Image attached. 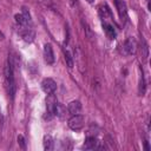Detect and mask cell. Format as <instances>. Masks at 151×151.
Instances as JSON below:
<instances>
[{"mask_svg": "<svg viewBox=\"0 0 151 151\" xmlns=\"http://www.w3.org/2000/svg\"><path fill=\"white\" fill-rule=\"evenodd\" d=\"M4 76H5V88L7 94L13 99L15 96L17 91V85H15V79H14V68L12 65L7 61L5 70H4Z\"/></svg>", "mask_w": 151, "mask_h": 151, "instance_id": "1", "label": "cell"}, {"mask_svg": "<svg viewBox=\"0 0 151 151\" xmlns=\"http://www.w3.org/2000/svg\"><path fill=\"white\" fill-rule=\"evenodd\" d=\"M84 123H85L84 116L77 113V114H72V117L68 119L67 125H68V127H70L71 130H73V131H79V130L83 129Z\"/></svg>", "mask_w": 151, "mask_h": 151, "instance_id": "2", "label": "cell"}, {"mask_svg": "<svg viewBox=\"0 0 151 151\" xmlns=\"http://www.w3.org/2000/svg\"><path fill=\"white\" fill-rule=\"evenodd\" d=\"M84 147L86 150H101L104 149V145H101V142H99L94 136H87L84 143Z\"/></svg>", "mask_w": 151, "mask_h": 151, "instance_id": "3", "label": "cell"}, {"mask_svg": "<svg viewBox=\"0 0 151 151\" xmlns=\"http://www.w3.org/2000/svg\"><path fill=\"white\" fill-rule=\"evenodd\" d=\"M57 98L53 93H48L47 98H46V109H47V114H48V119H51L54 116V110H55V105H57Z\"/></svg>", "mask_w": 151, "mask_h": 151, "instance_id": "4", "label": "cell"}, {"mask_svg": "<svg viewBox=\"0 0 151 151\" xmlns=\"http://www.w3.org/2000/svg\"><path fill=\"white\" fill-rule=\"evenodd\" d=\"M123 50H124V53L127 54V55H132L136 53V50H137V44H136V40L133 38H127L123 45Z\"/></svg>", "mask_w": 151, "mask_h": 151, "instance_id": "5", "label": "cell"}, {"mask_svg": "<svg viewBox=\"0 0 151 151\" xmlns=\"http://www.w3.org/2000/svg\"><path fill=\"white\" fill-rule=\"evenodd\" d=\"M41 88L45 93H54V91L57 90V84L53 79L51 78H45L42 81H41Z\"/></svg>", "mask_w": 151, "mask_h": 151, "instance_id": "6", "label": "cell"}, {"mask_svg": "<svg viewBox=\"0 0 151 151\" xmlns=\"http://www.w3.org/2000/svg\"><path fill=\"white\" fill-rule=\"evenodd\" d=\"M19 33H20L21 38H22L26 42H32V41L34 40V38H35V33H34V31H33L32 28L26 27V26H22V28L20 29Z\"/></svg>", "mask_w": 151, "mask_h": 151, "instance_id": "7", "label": "cell"}, {"mask_svg": "<svg viewBox=\"0 0 151 151\" xmlns=\"http://www.w3.org/2000/svg\"><path fill=\"white\" fill-rule=\"evenodd\" d=\"M114 4H116V7H117V11H118V14H119L120 20H122V21L126 20V17H127L126 4H125L123 0H114Z\"/></svg>", "mask_w": 151, "mask_h": 151, "instance_id": "8", "label": "cell"}, {"mask_svg": "<svg viewBox=\"0 0 151 151\" xmlns=\"http://www.w3.org/2000/svg\"><path fill=\"white\" fill-rule=\"evenodd\" d=\"M44 58H45V61L50 65L54 63V53H53V48H52L51 44H45V46H44Z\"/></svg>", "mask_w": 151, "mask_h": 151, "instance_id": "9", "label": "cell"}, {"mask_svg": "<svg viewBox=\"0 0 151 151\" xmlns=\"http://www.w3.org/2000/svg\"><path fill=\"white\" fill-rule=\"evenodd\" d=\"M103 28H104V32L106 33V35H107V38L109 39H116V35H117V33H116V29H114V27L111 25V24H109L107 21H104L103 22Z\"/></svg>", "mask_w": 151, "mask_h": 151, "instance_id": "10", "label": "cell"}, {"mask_svg": "<svg viewBox=\"0 0 151 151\" xmlns=\"http://www.w3.org/2000/svg\"><path fill=\"white\" fill-rule=\"evenodd\" d=\"M67 110H68V112L71 114H77V113H79L81 111V103L79 100H73V101H71L68 104Z\"/></svg>", "mask_w": 151, "mask_h": 151, "instance_id": "11", "label": "cell"}, {"mask_svg": "<svg viewBox=\"0 0 151 151\" xmlns=\"http://www.w3.org/2000/svg\"><path fill=\"white\" fill-rule=\"evenodd\" d=\"M145 91H146V85H145L144 74H143V70H142V74L139 77V85H138V93H139V96H144Z\"/></svg>", "mask_w": 151, "mask_h": 151, "instance_id": "12", "label": "cell"}, {"mask_svg": "<svg viewBox=\"0 0 151 151\" xmlns=\"http://www.w3.org/2000/svg\"><path fill=\"white\" fill-rule=\"evenodd\" d=\"M44 149L45 150H53V139L51 136L44 137Z\"/></svg>", "mask_w": 151, "mask_h": 151, "instance_id": "13", "label": "cell"}, {"mask_svg": "<svg viewBox=\"0 0 151 151\" xmlns=\"http://www.w3.org/2000/svg\"><path fill=\"white\" fill-rule=\"evenodd\" d=\"M14 18H15V21H17V24H19L20 26H26V27H28V22H27V20L25 19V17L20 13V14H15L14 15Z\"/></svg>", "mask_w": 151, "mask_h": 151, "instance_id": "14", "label": "cell"}, {"mask_svg": "<svg viewBox=\"0 0 151 151\" xmlns=\"http://www.w3.org/2000/svg\"><path fill=\"white\" fill-rule=\"evenodd\" d=\"M64 113H65V109H64V106H63L61 104L57 103V105H55V110H54V116H58V117L63 118V117H64Z\"/></svg>", "mask_w": 151, "mask_h": 151, "instance_id": "15", "label": "cell"}, {"mask_svg": "<svg viewBox=\"0 0 151 151\" xmlns=\"http://www.w3.org/2000/svg\"><path fill=\"white\" fill-rule=\"evenodd\" d=\"M64 55H65V61H66V65H67L70 68H72V67H73V58H72L71 53H70L68 51H65V52H64Z\"/></svg>", "mask_w": 151, "mask_h": 151, "instance_id": "16", "label": "cell"}, {"mask_svg": "<svg viewBox=\"0 0 151 151\" xmlns=\"http://www.w3.org/2000/svg\"><path fill=\"white\" fill-rule=\"evenodd\" d=\"M142 57L144 58V59H146L147 57H149V47H147V45H146V42L142 39Z\"/></svg>", "mask_w": 151, "mask_h": 151, "instance_id": "17", "label": "cell"}, {"mask_svg": "<svg viewBox=\"0 0 151 151\" xmlns=\"http://www.w3.org/2000/svg\"><path fill=\"white\" fill-rule=\"evenodd\" d=\"M24 17H25V19L27 20V22L29 24V26L32 25V19H31V14H29V12H28V9L26 8V7H22V13H21Z\"/></svg>", "mask_w": 151, "mask_h": 151, "instance_id": "18", "label": "cell"}, {"mask_svg": "<svg viewBox=\"0 0 151 151\" xmlns=\"http://www.w3.org/2000/svg\"><path fill=\"white\" fill-rule=\"evenodd\" d=\"M18 144H19V146L21 147V149H26V142H25V138H24V136L22 134H19L18 136Z\"/></svg>", "mask_w": 151, "mask_h": 151, "instance_id": "19", "label": "cell"}, {"mask_svg": "<svg viewBox=\"0 0 151 151\" xmlns=\"http://www.w3.org/2000/svg\"><path fill=\"white\" fill-rule=\"evenodd\" d=\"M39 2L45 7H51L53 4V0H39Z\"/></svg>", "mask_w": 151, "mask_h": 151, "instance_id": "20", "label": "cell"}, {"mask_svg": "<svg viewBox=\"0 0 151 151\" xmlns=\"http://www.w3.org/2000/svg\"><path fill=\"white\" fill-rule=\"evenodd\" d=\"M144 147H145L146 151H150V146H149V142H147V140L144 142Z\"/></svg>", "mask_w": 151, "mask_h": 151, "instance_id": "21", "label": "cell"}, {"mask_svg": "<svg viewBox=\"0 0 151 151\" xmlns=\"http://www.w3.org/2000/svg\"><path fill=\"white\" fill-rule=\"evenodd\" d=\"M2 125H4V116H2L1 113H0V130H1Z\"/></svg>", "mask_w": 151, "mask_h": 151, "instance_id": "22", "label": "cell"}, {"mask_svg": "<svg viewBox=\"0 0 151 151\" xmlns=\"http://www.w3.org/2000/svg\"><path fill=\"white\" fill-rule=\"evenodd\" d=\"M86 1H87V2H88V4H92V2H93V1H94V0H86Z\"/></svg>", "mask_w": 151, "mask_h": 151, "instance_id": "23", "label": "cell"}, {"mask_svg": "<svg viewBox=\"0 0 151 151\" xmlns=\"http://www.w3.org/2000/svg\"><path fill=\"white\" fill-rule=\"evenodd\" d=\"M0 113H1V111H0Z\"/></svg>", "mask_w": 151, "mask_h": 151, "instance_id": "24", "label": "cell"}]
</instances>
